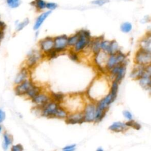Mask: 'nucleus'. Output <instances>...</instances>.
<instances>
[{
	"label": "nucleus",
	"mask_w": 151,
	"mask_h": 151,
	"mask_svg": "<svg viewBox=\"0 0 151 151\" xmlns=\"http://www.w3.org/2000/svg\"><path fill=\"white\" fill-rule=\"evenodd\" d=\"M145 68L146 66L135 64L130 73V77L133 80H138L143 75L145 71Z\"/></svg>",
	"instance_id": "6ab92c4d"
},
{
	"label": "nucleus",
	"mask_w": 151,
	"mask_h": 151,
	"mask_svg": "<svg viewBox=\"0 0 151 151\" xmlns=\"http://www.w3.org/2000/svg\"><path fill=\"white\" fill-rule=\"evenodd\" d=\"M132 29V25L129 22H124L120 25V30L124 33H129Z\"/></svg>",
	"instance_id": "473e14b6"
},
{
	"label": "nucleus",
	"mask_w": 151,
	"mask_h": 151,
	"mask_svg": "<svg viewBox=\"0 0 151 151\" xmlns=\"http://www.w3.org/2000/svg\"><path fill=\"white\" fill-rule=\"evenodd\" d=\"M65 123L68 124H81L84 123V117L82 111L69 113L65 119Z\"/></svg>",
	"instance_id": "f3484780"
},
{
	"label": "nucleus",
	"mask_w": 151,
	"mask_h": 151,
	"mask_svg": "<svg viewBox=\"0 0 151 151\" xmlns=\"http://www.w3.org/2000/svg\"><path fill=\"white\" fill-rule=\"evenodd\" d=\"M6 24L3 21L0 20V29L4 31V29L6 28Z\"/></svg>",
	"instance_id": "a18cd8bd"
},
{
	"label": "nucleus",
	"mask_w": 151,
	"mask_h": 151,
	"mask_svg": "<svg viewBox=\"0 0 151 151\" xmlns=\"http://www.w3.org/2000/svg\"><path fill=\"white\" fill-rule=\"evenodd\" d=\"M110 93L96 103V111L94 123L100 122L105 117L110 105L113 102Z\"/></svg>",
	"instance_id": "7ed1b4c3"
},
{
	"label": "nucleus",
	"mask_w": 151,
	"mask_h": 151,
	"mask_svg": "<svg viewBox=\"0 0 151 151\" xmlns=\"http://www.w3.org/2000/svg\"><path fill=\"white\" fill-rule=\"evenodd\" d=\"M60 105V104L51 100L44 106L39 109L41 115L47 118H54L55 111Z\"/></svg>",
	"instance_id": "9d476101"
},
{
	"label": "nucleus",
	"mask_w": 151,
	"mask_h": 151,
	"mask_svg": "<svg viewBox=\"0 0 151 151\" xmlns=\"http://www.w3.org/2000/svg\"><path fill=\"white\" fill-rule=\"evenodd\" d=\"M127 56L125 54L119 51L114 54L109 55L106 65V70L108 72L110 69L117 65L122 64H127L126 63Z\"/></svg>",
	"instance_id": "39448f33"
},
{
	"label": "nucleus",
	"mask_w": 151,
	"mask_h": 151,
	"mask_svg": "<svg viewBox=\"0 0 151 151\" xmlns=\"http://www.w3.org/2000/svg\"><path fill=\"white\" fill-rule=\"evenodd\" d=\"M4 31L0 29V42H1V41L2 40V39H3V38H4Z\"/></svg>",
	"instance_id": "49530a36"
},
{
	"label": "nucleus",
	"mask_w": 151,
	"mask_h": 151,
	"mask_svg": "<svg viewBox=\"0 0 151 151\" xmlns=\"http://www.w3.org/2000/svg\"><path fill=\"white\" fill-rule=\"evenodd\" d=\"M76 144H71L65 146L63 149H66V150H71V149H76Z\"/></svg>",
	"instance_id": "c03bdc74"
},
{
	"label": "nucleus",
	"mask_w": 151,
	"mask_h": 151,
	"mask_svg": "<svg viewBox=\"0 0 151 151\" xmlns=\"http://www.w3.org/2000/svg\"><path fill=\"white\" fill-rule=\"evenodd\" d=\"M110 44V41L109 40H106L103 39L101 41V44H100V48H101V51L106 52L107 48L109 47Z\"/></svg>",
	"instance_id": "4c0bfd02"
},
{
	"label": "nucleus",
	"mask_w": 151,
	"mask_h": 151,
	"mask_svg": "<svg viewBox=\"0 0 151 151\" xmlns=\"http://www.w3.org/2000/svg\"><path fill=\"white\" fill-rule=\"evenodd\" d=\"M68 36L67 35H60L54 37V49L59 54L67 50L68 47L67 44Z\"/></svg>",
	"instance_id": "f8f14e48"
},
{
	"label": "nucleus",
	"mask_w": 151,
	"mask_h": 151,
	"mask_svg": "<svg viewBox=\"0 0 151 151\" xmlns=\"http://www.w3.org/2000/svg\"><path fill=\"white\" fill-rule=\"evenodd\" d=\"M78 34V39L73 49L77 52H81L89 47L92 37L88 30L80 29L77 32Z\"/></svg>",
	"instance_id": "20e7f679"
},
{
	"label": "nucleus",
	"mask_w": 151,
	"mask_h": 151,
	"mask_svg": "<svg viewBox=\"0 0 151 151\" xmlns=\"http://www.w3.org/2000/svg\"><path fill=\"white\" fill-rule=\"evenodd\" d=\"M8 6L11 8H17L21 5V0H5Z\"/></svg>",
	"instance_id": "f704fd0d"
},
{
	"label": "nucleus",
	"mask_w": 151,
	"mask_h": 151,
	"mask_svg": "<svg viewBox=\"0 0 151 151\" xmlns=\"http://www.w3.org/2000/svg\"><path fill=\"white\" fill-rule=\"evenodd\" d=\"M139 48L151 52V34H147L139 41Z\"/></svg>",
	"instance_id": "4be33fe9"
},
{
	"label": "nucleus",
	"mask_w": 151,
	"mask_h": 151,
	"mask_svg": "<svg viewBox=\"0 0 151 151\" xmlns=\"http://www.w3.org/2000/svg\"><path fill=\"white\" fill-rule=\"evenodd\" d=\"M119 83H118L115 80H112L111 83L110 84L109 93L110 94L111 98L114 101L116 99V97L117 96V93L119 90Z\"/></svg>",
	"instance_id": "bb28decb"
},
{
	"label": "nucleus",
	"mask_w": 151,
	"mask_h": 151,
	"mask_svg": "<svg viewBox=\"0 0 151 151\" xmlns=\"http://www.w3.org/2000/svg\"><path fill=\"white\" fill-rule=\"evenodd\" d=\"M140 86L146 89L149 90L151 85V67L150 64L146 65L143 75L139 80Z\"/></svg>",
	"instance_id": "4468645a"
},
{
	"label": "nucleus",
	"mask_w": 151,
	"mask_h": 151,
	"mask_svg": "<svg viewBox=\"0 0 151 151\" xmlns=\"http://www.w3.org/2000/svg\"><path fill=\"white\" fill-rule=\"evenodd\" d=\"M129 128L125 124V122H122L120 121L114 122L112 123L109 127V130L115 132V133H121L126 132Z\"/></svg>",
	"instance_id": "aec40b11"
},
{
	"label": "nucleus",
	"mask_w": 151,
	"mask_h": 151,
	"mask_svg": "<svg viewBox=\"0 0 151 151\" xmlns=\"http://www.w3.org/2000/svg\"><path fill=\"white\" fill-rule=\"evenodd\" d=\"M109 55L102 51H100L94 56V63L100 71L103 73L107 72L106 70V65Z\"/></svg>",
	"instance_id": "9b49d317"
},
{
	"label": "nucleus",
	"mask_w": 151,
	"mask_h": 151,
	"mask_svg": "<svg viewBox=\"0 0 151 151\" xmlns=\"http://www.w3.org/2000/svg\"><path fill=\"white\" fill-rule=\"evenodd\" d=\"M65 103V106L63 107L69 113L83 111V110L86 103L80 95H71L67 97L65 96L64 99L62 103Z\"/></svg>",
	"instance_id": "f03ea898"
},
{
	"label": "nucleus",
	"mask_w": 151,
	"mask_h": 151,
	"mask_svg": "<svg viewBox=\"0 0 151 151\" xmlns=\"http://www.w3.org/2000/svg\"><path fill=\"white\" fill-rule=\"evenodd\" d=\"M51 100L54 101L59 104H61L65 97V95L62 93H54L51 92L50 94Z\"/></svg>",
	"instance_id": "c85d7f7f"
},
{
	"label": "nucleus",
	"mask_w": 151,
	"mask_h": 151,
	"mask_svg": "<svg viewBox=\"0 0 151 151\" xmlns=\"http://www.w3.org/2000/svg\"><path fill=\"white\" fill-rule=\"evenodd\" d=\"M3 129H4L3 126H2L1 124H0V134L3 132Z\"/></svg>",
	"instance_id": "de8ad7c7"
},
{
	"label": "nucleus",
	"mask_w": 151,
	"mask_h": 151,
	"mask_svg": "<svg viewBox=\"0 0 151 151\" xmlns=\"http://www.w3.org/2000/svg\"><path fill=\"white\" fill-rule=\"evenodd\" d=\"M34 83L32 82V81L30 78H29L18 84L15 85L14 88L15 94L17 96H25L26 93L28 92L29 88L34 85Z\"/></svg>",
	"instance_id": "ddd939ff"
},
{
	"label": "nucleus",
	"mask_w": 151,
	"mask_h": 151,
	"mask_svg": "<svg viewBox=\"0 0 151 151\" xmlns=\"http://www.w3.org/2000/svg\"><path fill=\"white\" fill-rule=\"evenodd\" d=\"M123 115L127 120H130L133 119V115L132 113L129 110H124L123 111Z\"/></svg>",
	"instance_id": "79ce46f5"
},
{
	"label": "nucleus",
	"mask_w": 151,
	"mask_h": 151,
	"mask_svg": "<svg viewBox=\"0 0 151 151\" xmlns=\"http://www.w3.org/2000/svg\"><path fill=\"white\" fill-rule=\"evenodd\" d=\"M29 70L26 67H24L20 69L14 78V84H18L26 80L29 79Z\"/></svg>",
	"instance_id": "a211bd4d"
},
{
	"label": "nucleus",
	"mask_w": 151,
	"mask_h": 151,
	"mask_svg": "<svg viewBox=\"0 0 151 151\" xmlns=\"http://www.w3.org/2000/svg\"><path fill=\"white\" fill-rule=\"evenodd\" d=\"M41 92H42V88L40 86H37L35 84H34V85L29 88V90L26 93L25 96L31 100Z\"/></svg>",
	"instance_id": "393cba45"
},
{
	"label": "nucleus",
	"mask_w": 151,
	"mask_h": 151,
	"mask_svg": "<svg viewBox=\"0 0 151 151\" xmlns=\"http://www.w3.org/2000/svg\"><path fill=\"white\" fill-rule=\"evenodd\" d=\"M96 151H104V150H103V149L102 147H98V148L96 149Z\"/></svg>",
	"instance_id": "09e8293b"
},
{
	"label": "nucleus",
	"mask_w": 151,
	"mask_h": 151,
	"mask_svg": "<svg viewBox=\"0 0 151 151\" xmlns=\"http://www.w3.org/2000/svg\"><path fill=\"white\" fill-rule=\"evenodd\" d=\"M39 47L40 51L44 54L53 50L54 47V37H47L41 40L39 42Z\"/></svg>",
	"instance_id": "2eb2a0df"
},
{
	"label": "nucleus",
	"mask_w": 151,
	"mask_h": 151,
	"mask_svg": "<svg viewBox=\"0 0 151 151\" xmlns=\"http://www.w3.org/2000/svg\"><path fill=\"white\" fill-rule=\"evenodd\" d=\"M119 51H120V50L118 42L114 40L110 41V44L106 53L109 55L116 54Z\"/></svg>",
	"instance_id": "a878e982"
},
{
	"label": "nucleus",
	"mask_w": 151,
	"mask_h": 151,
	"mask_svg": "<svg viewBox=\"0 0 151 151\" xmlns=\"http://www.w3.org/2000/svg\"><path fill=\"white\" fill-rule=\"evenodd\" d=\"M52 11H47L45 12H42L36 19L34 25L33 26V29L35 31L38 30L41 26L42 25V24H43V22H44V21L47 18V17L51 14Z\"/></svg>",
	"instance_id": "5701e85b"
},
{
	"label": "nucleus",
	"mask_w": 151,
	"mask_h": 151,
	"mask_svg": "<svg viewBox=\"0 0 151 151\" xmlns=\"http://www.w3.org/2000/svg\"><path fill=\"white\" fill-rule=\"evenodd\" d=\"M98 78L99 82L97 78L94 80V81L91 83L87 90V96L90 99V101L94 103L99 101L107 95L103 92V90H106V89L105 87V82H103L100 77Z\"/></svg>",
	"instance_id": "f257e3e1"
},
{
	"label": "nucleus",
	"mask_w": 151,
	"mask_h": 151,
	"mask_svg": "<svg viewBox=\"0 0 151 151\" xmlns=\"http://www.w3.org/2000/svg\"><path fill=\"white\" fill-rule=\"evenodd\" d=\"M23 150H24L23 146L20 143L12 145L10 147V151H23Z\"/></svg>",
	"instance_id": "58836bf2"
},
{
	"label": "nucleus",
	"mask_w": 151,
	"mask_h": 151,
	"mask_svg": "<svg viewBox=\"0 0 151 151\" xmlns=\"http://www.w3.org/2000/svg\"><path fill=\"white\" fill-rule=\"evenodd\" d=\"M44 57V54L40 51L32 50L29 52L25 61L26 67L29 70L34 67L39 61Z\"/></svg>",
	"instance_id": "6e6552de"
},
{
	"label": "nucleus",
	"mask_w": 151,
	"mask_h": 151,
	"mask_svg": "<svg viewBox=\"0 0 151 151\" xmlns=\"http://www.w3.org/2000/svg\"><path fill=\"white\" fill-rule=\"evenodd\" d=\"M32 102L35 105L36 107L39 109L47 103L51 101L50 94H47L44 92H41L33 99H31Z\"/></svg>",
	"instance_id": "dca6fc26"
},
{
	"label": "nucleus",
	"mask_w": 151,
	"mask_h": 151,
	"mask_svg": "<svg viewBox=\"0 0 151 151\" xmlns=\"http://www.w3.org/2000/svg\"><path fill=\"white\" fill-rule=\"evenodd\" d=\"M58 7V5L55 2H48L46 4V8L48 9V11H52L54 9H55Z\"/></svg>",
	"instance_id": "ea45409f"
},
{
	"label": "nucleus",
	"mask_w": 151,
	"mask_h": 151,
	"mask_svg": "<svg viewBox=\"0 0 151 151\" xmlns=\"http://www.w3.org/2000/svg\"><path fill=\"white\" fill-rule=\"evenodd\" d=\"M6 118V114L5 112L0 109V124H1Z\"/></svg>",
	"instance_id": "37998d69"
},
{
	"label": "nucleus",
	"mask_w": 151,
	"mask_h": 151,
	"mask_svg": "<svg viewBox=\"0 0 151 151\" xmlns=\"http://www.w3.org/2000/svg\"><path fill=\"white\" fill-rule=\"evenodd\" d=\"M125 124L128 128L131 127L136 130H140L141 129V125L133 119L130 120H127L126 122H125Z\"/></svg>",
	"instance_id": "72a5a7b5"
},
{
	"label": "nucleus",
	"mask_w": 151,
	"mask_h": 151,
	"mask_svg": "<svg viewBox=\"0 0 151 151\" xmlns=\"http://www.w3.org/2000/svg\"><path fill=\"white\" fill-rule=\"evenodd\" d=\"M127 64H122L117 65L110 69L108 73L110 74V77L112 80H115L118 83H120L125 76L126 72Z\"/></svg>",
	"instance_id": "423d86ee"
},
{
	"label": "nucleus",
	"mask_w": 151,
	"mask_h": 151,
	"mask_svg": "<svg viewBox=\"0 0 151 151\" xmlns=\"http://www.w3.org/2000/svg\"><path fill=\"white\" fill-rule=\"evenodd\" d=\"M78 54V52H77L73 49H72L70 50L68 52V57L72 61L77 62L79 61V56Z\"/></svg>",
	"instance_id": "c9c22d12"
},
{
	"label": "nucleus",
	"mask_w": 151,
	"mask_h": 151,
	"mask_svg": "<svg viewBox=\"0 0 151 151\" xmlns=\"http://www.w3.org/2000/svg\"><path fill=\"white\" fill-rule=\"evenodd\" d=\"M58 55V53L54 49H53V50H51L50 51L48 52L47 53L44 54V57H46L50 60L54 59V58H56Z\"/></svg>",
	"instance_id": "e433bc0d"
},
{
	"label": "nucleus",
	"mask_w": 151,
	"mask_h": 151,
	"mask_svg": "<svg viewBox=\"0 0 151 151\" xmlns=\"http://www.w3.org/2000/svg\"><path fill=\"white\" fill-rule=\"evenodd\" d=\"M61 151H75V149H71V150H66V149H62Z\"/></svg>",
	"instance_id": "8fccbe9b"
},
{
	"label": "nucleus",
	"mask_w": 151,
	"mask_h": 151,
	"mask_svg": "<svg viewBox=\"0 0 151 151\" xmlns=\"http://www.w3.org/2000/svg\"><path fill=\"white\" fill-rule=\"evenodd\" d=\"M29 23V20L28 18H25L24 19L22 22H16V27H15V29L16 31L18 32L21 31L22 29H23L26 26H27L28 25V24Z\"/></svg>",
	"instance_id": "2f4dec72"
},
{
	"label": "nucleus",
	"mask_w": 151,
	"mask_h": 151,
	"mask_svg": "<svg viewBox=\"0 0 151 151\" xmlns=\"http://www.w3.org/2000/svg\"><path fill=\"white\" fill-rule=\"evenodd\" d=\"M96 111V103L90 101L86 103L83 110L84 122L86 123H92L94 122Z\"/></svg>",
	"instance_id": "1a4fd4ad"
},
{
	"label": "nucleus",
	"mask_w": 151,
	"mask_h": 151,
	"mask_svg": "<svg viewBox=\"0 0 151 151\" xmlns=\"http://www.w3.org/2000/svg\"><path fill=\"white\" fill-rule=\"evenodd\" d=\"M110 2V0H94L91 2V4L97 5V6H102L106 4H107Z\"/></svg>",
	"instance_id": "a19ab883"
},
{
	"label": "nucleus",
	"mask_w": 151,
	"mask_h": 151,
	"mask_svg": "<svg viewBox=\"0 0 151 151\" xmlns=\"http://www.w3.org/2000/svg\"><path fill=\"white\" fill-rule=\"evenodd\" d=\"M68 114V113L67 112V111L63 106L60 105L55 111L54 118L65 120L67 117Z\"/></svg>",
	"instance_id": "cd10ccee"
},
{
	"label": "nucleus",
	"mask_w": 151,
	"mask_h": 151,
	"mask_svg": "<svg viewBox=\"0 0 151 151\" xmlns=\"http://www.w3.org/2000/svg\"><path fill=\"white\" fill-rule=\"evenodd\" d=\"M78 39V34L77 32H76L75 34L70 37H68V39H67L68 47L73 48V47L75 45L76 42H77Z\"/></svg>",
	"instance_id": "7c9ffc66"
},
{
	"label": "nucleus",
	"mask_w": 151,
	"mask_h": 151,
	"mask_svg": "<svg viewBox=\"0 0 151 151\" xmlns=\"http://www.w3.org/2000/svg\"><path fill=\"white\" fill-rule=\"evenodd\" d=\"M135 64L146 66L151 63V52H148L141 48H139L135 53L134 57Z\"/></svg>",
	"instance_id": "0eeeda50"
},
{
	"label": "nucleus",
	"mask_w": 151,
	"mask_h": 151,
	"mask_svg": "<svg viewBox=\"0 0 151 151\" xmlns=\"http://www.w3.org/2000/svg\"><path fill=\"white\" fill-rule=\"evenodd\" d=\"M47 2L44 0H34L31 2V5L35 7L38 11H43L46 8Z\"/></svg>",
	"instance_id": "c756f323"
},
{
	"label": "nucleus",
	"mask_w": 151,
	"mask_h": 151,
	"mask_svg": "<svg viewBox=\"0 0 151 151\" xmlns=\"http://www.w3.org/2000/svg\"><path fill=\"white\" fill-rule=\"evenodd\" d=\"M13 142L12 136L6 132L3 133V140L2 147L4 151H7Z\"/></svg>",
	"instance_id": "b1692460"
},
{
	"label": "nucleus",
	"mask_w": 151,
	"mask_h": 151,
	"mask_svg": "<svg viewBox=\"0 0 151 151\" xmlns=\"http://www.w3.org/2000/svg\"><path fill=\"white\" fill-rule=\"evenodd\" d=\"M104 39L103 36L97 37L95 38H92L89 47L90 48V50L94 54V55L97 54L100 51H101V48H100V44L101 41Z\"/></svg>",
	"instance_id": "412c9836"
}]
</instances>
